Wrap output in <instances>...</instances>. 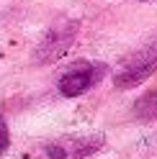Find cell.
I'll use <instances>...</instances> for the list:
<instances>
[{
	"label": "cell",
	"mask_w": 157,
	"mask_h": 159,
	"mask_svg": "<svg viewBox=\"0 0 157 159\" xmlns=\"http://www.w3.org/2000/svg\"><path fill=\"white\" fill-rule=\"evenodd\" d=\"M108 75V64L106 62H90V59H80L64 69L57 80V93L62 98H80L90 87H95L101 80Z\"/></svg>",
	"instance_id": "cell-1"
},
{
	"label": "cell",
	"mask_w": 157,
	"mask_h": 159,
	"mask_svg": "<svg viewBox=\"0 0 157 159\" xmlns=\"http://www.w3.org/2000/svg\"><path fill=\"white\" fill-rule=\"evenodd\" d=\"M155 72H157V39H152L142 49H136L119 67V72L113 75V85L119 90H131V87L142 85L147 77H152Z\"/></svg>",
	"instance_id": "cell-2"
},
{
	"label": "cell",
	"mask_w": 157,
	"mask_h": 159,
	"mask_svg": "<svg viewBox=\"0 0 157 159\" xmlns=\"http://www.w3.org/2000/svg\"><path fill=\"white\" fill-rule=\"evenodd\" d=\"M103 136H67L44 146V159H83L98 152Z\"/></svg>",
	"instance_id": "cell-3"
},
{
	"label": "cell",
	"mask_w": 157,
	"mask_h": 159,
	"mask_svg": "<svg viewBox=\"0 0 157 159\" xmlns=\"http://www.w3.org/2000/svg\"><path fill=\"white\" fill-rule=\"evenodd\" d=\"M131 113L136 121H157V90H150L142 98H136L131 105Z\"/></svg>",
	"instance_id": "cell-4"
},
{
	"label": "cell",
	"mask_w": 157,
	"mask_h": 159,
	"mask_svg": "<svg viewBox=\"0 0 157 159\" xmlns=\"http://www.w3.org/2000/svg\"><path fill=\"white\" fill-rule=\"evenodd\" d=\"M11 146V131H8V123H5V118L0 116V157L5 154V149Z\"/></svg>",
	"instance_id": "cell-5"
},
{
	"label": "cell",
	"mask_w": 157,
	"mask_h": 159,
	"mask_svg": "<svg viewBox=\"0 0 157 159\" xmlns=\"http://www.w3.org/2000/svg\"><path fill=\"white\" fill-rule=\"evenodd\" d=\"M139 3H155V0H139Z\"/></svg>",
	"instance_id": "cell-6"
}]
</instances>
